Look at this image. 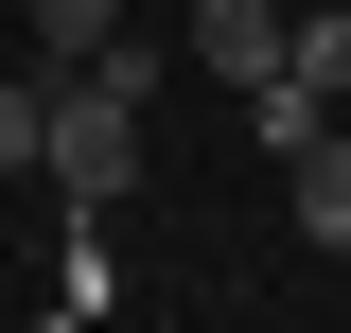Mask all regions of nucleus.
Wrapping results in <instances>:
<instances>
[{
  "instance_id": "f257e3e1",
  "label": "nucleus",
  "mask_w": 351,
  "mask_h": 333,
  "mask_svg": "<svg viewBox=\"0 0 351 333\" xmlns=\"http://www.w3.org/2000/svg\"><path fill=\"white\" fill-rule=\"evenodd\" d=\"M53 193H141V106H123V88H106V71H53Z\"/></svg>"
},
{
  "instance_id": "20e7f679",
  "label": "nucleus",
  "mask_w": 351,
  "mask_h": 333,
  "mask_svg": "<svg viewBox=\"0 0 351 333\" xmlns=\"http://www.w3.org/2000/svg\"><path fill=\"white\" fill-rule=\"evenodd\" d=\"M281 193H299V246H351V123L316 158H281Z\"/></svg>"
},
{
  "instance_id": "423d86ee",
  "label": "nucleus",
  "mask_w": 351,
  "mask_h": 333,
  "mask_svg": "<svg viewBox=\"0 0 351 333\" xmlns=\"http://www.w3.org/2000/svg\"><path fill=\"white\" fill-rule=\"evenodd\" d=\"M281 71H299L316 106H351V0H316V18H299V53H281Z\"/></svg>"
},
{
  "instance_id": "0eeeda50",
  "label": "nucleus",
  "mask_w": 351,
  "mask_h": 333,
  "mask_svg": "<svg viewBox=\"0 0 351 333\" xmlns=\"http://www.w3.org/2000/svg\"><path fill=\"white\" fill-rule=\"evenodd\" d=\"M36 158H53V88H36V71H0V175H36Z\"/></svg>"
},
{
  "instance_id": "f03ea898",
  "label": "nucleus",
  "mask_w": 351,
  "mask_h": 333,
  "mask_svg": "<svg viewBox=\"0 0 351 333\" xmlns=\"http://www.w3.org/2000/svg\"><path fill=\"white\" fill-rule=\"evenodd\" d=\"M281 53H299V18H281V0H193V71H228V88H263Z\"/></svg>"
},
{
  "instance_id": "39448f33",
  "label": "nucleus",
  "mask_w": 351,
  "mask_h": 333,
  "mask_svg": "<svg viewBox=\"0 0 351 333\" xmlns=\"http://www.w3.org/2000/svg\"><path fill=\"white\" fill-rule=\"evenodd\" d=\"M36 53L53 71H106V53H123V0H36Z\"/></svg>"
},
{
  "instance_id": "7ed1b4c3",
  "label": "nucleus",
  "mask_w": 351,
  "mask_h": 333,
  "mask_svg": "<svg viewBox=\"0 0 351 333\" xmlns=\"http://www.w3.org/2000/svg\"><path fill=\"white\" fill-rule=\"evenodd\" d=\"M228 106H246V140H263V158H316V140L351 123V106H316L299 71H263V88H228Z\"/></svg>"
}]
</instances>
